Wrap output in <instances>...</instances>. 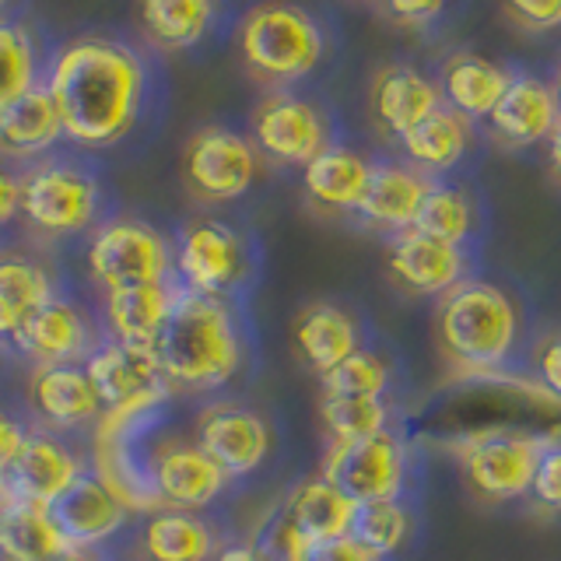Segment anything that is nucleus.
I'll use <instances>...</instances> for the list:
<instances>
[{"instance_id": "9b49d317", "label": "nucleus", "mask_w": 561, "mask_h": 561, "mask_svg": "<svg viewBox=\"0 0 561 561\" xmlns=\"http://www.w3.org/2000/svg\"><path fill=\"white\" fill-rule=\"evenodd\" d=\"M175 277L186 291L225 298L250 277V250L232 225L197 218L175 242Z\"/></svg>"}, {"instance_id": "603ef678", "label": "nucleus", "mask_w": 561, "mask_h": 561, "mask_svg": "<svg viewBox=\"0 0 561 561\" xmlns=\"http://www.w3.org/2000/svg\"><path fill=\"white\" fill-rule=\"evenodd\" d=\"M379 4H382V0H379Z\"/></svg>"}, {"instance_id": "2f4dec72", "label": "nucleus", "mask_w": 561, "mask_h": 561, "mask_svg": "<svg viewBox=\"0 0 561 561\" xmlns=\"http://www.w3.org/2000/svg\"><path fill=\"white\" fill-rule=\"evenodd\" d=\"M75 551L49 519L46 505L14 502L0 516V561H60Z\"/></svg>"}, {"instance_id": "49530a36", "label": "nucleus", "mask_w": 561, "mask_h": 561, "mask_svg": "<svg viewBox=\"0 0 561 561\" xmlns=\"http://www.w3.org/2000/svg\"><path fill=\"white\" fill-rule=\"evenodd\" d=\"M215 561H277L267 543H225Z\"/></svg>"}, {"instance_id": "3c124183", "label": "nucleus", "mask_w": 561, "mask_h": 561, "mask_svg": "<svg viewBox=\"0 0 561 561\" xmlns=\"http://www.w3.org/2000/svg\"><path fill=\"white\" fill-rule=\"evenodd\" d=\"M8 4H11V0H0V11H4V8H8Z\"/></svg>"}, {"instance_id": "58836bf2", "label": "nucleus", "mask_w": 561, "mask_h": 561, "mask_svg": "<svg viewBox=\"0 0 561 561\" xmlns=\"http://www.w3.org/2000/svg\"><path fill=\"white\" fill-rule=\"evenodd\" d=\"M499 8L508 22L530 35L561 28V0H499Z\"/></svg>"}, {"instance_id": "0eeeda50", "label": "nucleus", "mask_w": 561, "mask_h": 561, "mask_svg": "<svg viewBox=\"0 0 561 561\" xmlns=\"http://www.w3.org/2000/svg\"><path fill=\"white\" fill-rule=\"evenodd\" d=\"M84 373L113 414H154L175 397L154 347L105 341L84 358Z\"/></svg>"}, {"instance_id": "f257e3e1", "label": "nucleus", "mask_w": 561, "mask_h": 561, "mask_svg": "<svg viewBox=\"0 0 561 561\" xmlns=\"http://www.w3.org/2000/svg\"><path fill=\"white\" fill-rule=\"evenodd\" d=\"M46 88L60 110L64 137L81 148H110L134 130L148 70L127 43L81 35L53 57Z\"/></svg>"}, {"instance_id": "423d86ee", "label": "nucleus", "mask_w": 561, "mask_h": 561, "mask_svg": "<svg viewBox=\"0 0 561 561\" xmlns=\"http://www.w3.org/2000/svg\"><path fill=\"white\" fill-rule=\"evenodd\" d=\"M88 271L105 291L158 285V280H172L175 250L154 225L113 218L99 225L88 242Z\"/></svg>"}, {"instance_id": "f3484780", "label": "nucleus", "mask_w": 561, "mask_h": 561, "mask_svg": "<svg viewBox=\"0 0 561 561\" xmlns=\"http://www.w3.org/2000/svg\"><path fill=\"white\" fill-rule=\"evenodd\" d=\"M390 274L400 288L411 295H438L467 280V253L463 245H453L443 239H432L417 228H408L390 239Z\"/></svg>"}, {"instance_id": "473e14b6", "label": "nucleus", "mask_w": 561, "mask_h": 561, "mask_svg": "<svg viewBox=\"0 0 561 561\" xmlns=\"http://www.w3.org/2000/svg\"><path fill=\"white\" fill-rule=\"evenodd\" d=\"M320 425L330 443H362L393 432V408L386 397H330L320 400Z\"/></svg>"}, {"instance_id": "b1692460", "label": "nucleus", "mask_w": 561, "mask_h": 561, "mask_svg": "<svg viewBox=\"0 0 561 561\" xmlns=\"http://www.w3.org/2000/svg\"><path fill=\"white\" fill-rule=\"evenodd\" d=\"M291 344L312 373L327 376L362 347V330L347 309L333 302H312L295 316Z\"/></svg>"}, {"instance_id": "6e6552de", "label": "nucleus", "mask_w": 561, "mask_h": 561, "mask_svg": "<svg viewBox=\"0 0 561 561\" xmlns=\"http://www.w3.org/2000/svg\"><path fill=\"white\" fill-rule=\"evenodd\" d=\"M408 470L411 453L403 446V438L397 432H382L376 438H362V443H330L320 478L341 488L358 505H368L403 499Z\"/></svg>"}, {"instance_id": "f8f14e48", "label": "nucleus", "mask_w": 561, "mask_h": 561, "mask_svg": "<svg viewBox=\"0 0 561 561\" xmlns=\"http://www.w3.org/2000/svg\"><path fill=\"white\" fill-rule=\"evenodd\" d=\"M99 183L75 165H39L22 180V215L46 236H75L95 221Z\"/></svg>"}, {"instance_id": "a19ab883", "label": "nucleus", "mask_w": 561, "mask_h": 561, "mask_svg": "<svg viewBox=\"0 0 561 561\" xmlns=\"http://www.w3.org/2000/svg\"><path fill=\"white\" fill-rule=\"evenodd\" d=\"M534 376L540 390L554 403H561V330L543 333L534 347Z\"/></svg>"}, {"instance_id": "7ed1b4c3", "label": "nucleus", "mask_w": 561, "mask_h": 561, "mask_svg": "<svg viewBox=\"0 0 561 561\" xmlns=\"http://www.w3.org/2000/svg\"><path fill=\"white\" fill-rule=\"evenodd\" d=\"M523 337L513 295L467 277L435 306V344L460 376H495L516 358Z\"/></svg>"}, {"instance_id": "e433bc0d", "label": "nucleus", "mask_w": 561, "mask_h": 561, "mask_svg": "<svg viewBox=\"0 0 561 561\" xmlns=\"http://www.w3.org/2000/svg\"><path fill=\"white\" fill-rule=\"evenodd\" d=\"M323 393L330 397H386L393 382V365L379 351L358 347L355 355L344 358L333 373L320 376Z\"/></svg>"}, {"instance_id": "8fccbe9b", "label": "nucleus", "mask_w": 561, "mask_h": 561, "mask_svg": "<svg viewBox=\"0 0 561 561\" xmlns=\"http://www.w3.org/2000/svg\"><path fill=\"white\" fill-rule=\"evenodd\" d=\"M551 88H554V102H558V113H561V67H558V75H554Z\"/></svg>"}, {"instance_id": "dca6fc26", "label": "nucleus", "mask_w": 561, "mask_h": 561, "mask_svg": "<svg viewBox=\"0 0 561 561\" xmlns=\"http://www.w3.org/2000/svg\"><path fill=\"white\" fill-rule=\"evenodd\" d=\"M443 88L411 64H382L368 84V110L386 137L403 140L417 123L443 110Z\"/></svg>"}, {"instance_id": "c9c22d12", "label": "nucleus", "mask_w": 561, "mask_h": 561, "mask_svg": "<svg viewBox=\"0 0 561 561\" xmlns=\"http://www.w3.org/2000/svg\"><path fill=\"white\" fill-rule=\"evenodd\" d=\"M411 530H414L411 508L400 499H390V502L358 505V519L351 537H358L365 548H373L379 558H393L397 551H403V543L411 540Z\"/></svg>"}, {"instance_id": "412c9836", "label": "nucleus", "mask_w": 561, "mask_h": 561, "mask_svg": "<svg viewBox=\"0 0 561 561\" xmlns=\"http://www.w3.org/2000/svg\"><path fill=\"white\" fill-rule=\"evenodd\" d=\"M432 190V180L425 172H417L408 162H382L373 169V180L358 204L355 215L368 228H382V232H408L417 221V210L425 204Z\"/></svg>"}, {"instance_id": "39448f33", "label": "nucleus", "mask_w": 561, "mask_h": 561, "mask_svg": "<svg viewBox=\"0 0 561 561\" xmlns=\"http://www.w3.org/2000/svg\"><path fill=\"white\" fill-rule=\"evenodd\" d=\"M561 443V432H516L481 428L453 438L449 453L460 463L467 488L481 502H519L530 499V484L540 456Z\"/></svg>"}, {"instance_id": "79ce46f5", "label": "nucleus", "mask_w": 561, "mask_h": 561, "mask_svg": "<svg viewBox=\"0 0 561 561\" xmlns=\"http://www.w3.org/2000/svg\"><path fill=\"white\" fill-rule=\"evenodd\" d=\"M446 4L449 0H382L386 14L403 28H428L446 11Z\"/></svg>"}, {"instance_id": "5701e85b", "label": "nucleus", "mask_w": 561, "mask_h": 561, "mask_svg": "<svg viewBox=\"0 0 561 561\" xmlns=\"http://www.w3.org/2000/svg\"><path fill=\"white\" fill-rule=\"evenodd\" d=\"M358 519V502L347 499L341 488H333L327 478H306L298 481L288 499L285 508H280V523H288L295 534H302L309 543H330L351 537Z\"/></svg>"}, {"instance_id": "2eb2a0df", "label": "nucleus", "mask_w": 561, "mask_h": 561, "mask_svg": "<svg viewBox=\"0 0 561 561\" xmlns=\"http://www.w3.org/2000/svg\"><path fill=\"white\" fill-rule=\"evenodd\" d=\"M49 519L57 523L64 540L78 551H95L99 543L113 540L123 523H127L130 508L123 505L99 473H81L57 502L46 505Z\"/></svg>"}, {"instance_id": "37998d69", "label": "nucleus", "mask_w": 561, "mask_h": 561, "mask_svg": "<svg viewBox=\"0 0 561 561\" xmlns=\"http://www.w3.org/2000/svg\"><path fill=\"white\" fill-rule=\"evenodd\" d=\"M309 561H386V558H379L373 548H365L358 537H341V540L320 543Z\"/></svg>"}, {"instance_id": "ea45409f", "label": "nucleus", "mask_w": 561, "mask_h": 561, "mask_svg": "<svg viewBox=\"0 0 561 561\" xmlns=\"http://www.w3.org/2000/svg\"><path fill=\"white\" fill-rule=\"evenodd\" d=\"M530 502L548 516H561V443L548 446L540 456L534 484H530Z\"/></svg>"}, {"instance_id": "c756f323", "label": "nucleus", "mask_w": 561, "mask_h": 561, "mask_svg": "<svg viewBox=\"0 0 561 561\" xmlns=\"http://www.w3.org/2000/svg\"><path fill=\"white\" fill-rule=\"evenodd\" d=\"M145 561H210L218 554V534L197 513L158 508L140 530Z\"/></svg>"}, {"instance_id": "c03bdc74", "label": "nucleus", "mask_w": 561, "mask_h": 561, "mask_svg": "<svg viewBox=\"0 0 561 561\" xmlns=\"http://www.w3.org/2000/svg\"><path fill=\"white\" fill-rule=\"evenodd\" d=\"M25 443H28V432L18 425L11 414L0 411V467H11Z\"/></svg>"}, {"instance_id": "4c0bfd02", "label": "nucleus", "mask_w": 561, "mask_h": 561, "mask_svg": "<svg viewBox=\"0 0 561 561\" xmlns=\"http://www.w3.org/2000/svg\"><path fill=\"white\" fill-rule=\"evenodd\" d=\"M35 78V46L22 25H0V110L25 95Z\"/></svg>"}, {"instance_id": "4be33fe9", "label": "nucleus", "mask_w": 561, "mask_h": 561, "mask_svg": "<svg viewBox=\"0 0 561 561\" xmlns=\"http://www.w3.org/2000/svg\"><path fill=\"white\" fill-rule=\"evenodd\" d=\"M180 288L183 285H175V280H158V285L105 291L102 316L105 327H110V341L134 344V347H158L175 298H180Z\"/></svg>"}, {"instance_id": "ddd939ff", "label": "nucleus", "mask_w": 561, "mask_h": 561, "mask_svg": "<svg viewBox=\"0 0 561 561\" xmlns=\"http://www.w3.org/2000/svg\"><path fill=\"white\" fill-rule=\"evenodd\" d=\"M197 446L215 460L228 478H250L274 449L267 417L239 403H210L197 417Z\"/></svg>"}, {"instance_id": "a18cd8bd", "label": "nucleus", "mask_w": 561, "mask_h": 561, "mask_svg": "<svg viewBox=\"0 0 561 561\" xmlns=\"http://www.w3.org/2000/svg\"><path fill=\"white\" fill-rule=\"evenodd\" d=\"M22 210V180L0 169V225H8Z\"/></svg>"}, {"instance_id": "72a5a7b5", "label": "nucleus", "mask_w": 561, "mask_h": 561, "mask_svg": "<svg viewBox=\"0 0 561 561\" xmlns=\"http://www.w3.org/2000/svg\"><path fill=\"white\" fill-rule=\"evenodd\" d=\"M414 228L432 239L463 245L473 236V228H478V204H473V197L460 186L432 183L425 204L417 210Z\"/></svg>"}, {"instance_id": "bb28decb", "label": "nucleus", "mask_w": 561, "mask_h": 561, "mask_svg": "<svg viewBox=\"0 0 561 561\" xmlns=\"http://www.w3.org/2000/svg\"><path fill=\"white\" fill-rule=\"evenodd\" d=\"M513 78V70L481 57V53H453L443 64L438 88H443V102L449 110L463 113L467 119H488Z\"/></svg>"}, {"instance_id": "1a4fd4ad", "label": "nucleus", "mask_w": 561, "mask_h": 561, "mask_svg": "<svg viewBox=\"0 0 561 561\" xmlns=\"http://www.w3.org/2000/svg\"><path fill=\"white\" fill-rule=\"evenodd\" d=\"M260 172L256 145L228 127H201L183 148V183L204 204H232Z\"/></svg>"}, {"instance_id": "f03ea898", "label": "nucleus", "mask_w": 561, "mask_h": 561, "mask_svg": "<svg viewBox=\"0 0 561 561\" xmlns=\"http://www.w3.org/2000/svg\"><path fill=\"white\" fill-rule=\"evenodd\" d=\"M154 355L175 393L221 390L239 376L245 355L232 306L225 298L180 288Z\"/></svg>"}, {"instance_id": "a878e982", "label": "nucleus", "mask_w": 561, "mask_h": 561, "mask_svg": "<svg viewBox=\"0 0 561 561\" xmlns=\"http://www.w3.org/2000/svg\"><path fill=\"white\" fill-rule=\"evenodd\" d=\"M373 169L376 165L368 162L362 151L330 145L302 169V190L320 210L355 215L368 190V180H373Z\"/></svg>"}, {"instance_id": "09e8293b", "label": "nucleus", "mask_w": 561, "mask_h": 561, "mask_svg": "<svg viewBox=\"0 0 561 561\" xmlns=\"http://www.w3.org/2000/svg\"><path fill=\"white\" fill-rule=\"evenodd\" d=\"M548 162H551L554 175L561 180V123H558L554 134H551V140H548Z\"/></svg>"}, {"instance_id": "20e7f679", "label": "nucleus", "mask_w": 561, "mask_h": 561, "mask_svg": "<svg viewBox=\"0 0 561 561\" xmlns=\"http://www.w3.org/2000/svg\"><path fill=\"white\" fill-rule=\"evenodd\" d=\"M236 49L253 81L285 88L309 78L323 60V25L291 4V0H263L242 14L236 28Z\"/></svg>"}, {"instance_id": "393cba45", "label": "nucleus", "mask_w": 561, "mask_h": 561, "mask_svg": "<svg viewBox=\"0 0 561 561\" xmlns=\"http://www.w3.org/2000/svg\"><path fill=\"white\" fill-rule=\"evenodd\" d=\"M8 470H11L18 502H32V505L57 502L84 473L75 449L64 446L60 438H53V435H28V443L22 446L18 460Z\"/></svg>"}, {"instance_id": "f704fd0d", "label": "nucleus", "mask_w": 561, "mask_h": 561, "mask_svg": "<svg viewBox=\"0 0 561 561\" xmlns=\"http://www.w3.org/2000/svg\"><path fill=\"white\" fill-rule=\"evenodd\" d=\"M49 298H57V291H53V277L39 263H32L25 256H0V306L14 316L18 330Z\"/></svg>"}, {"instance_id": "a211bd4d", "label": "nucleus", "mask_w": 561, "mask_h": 561, "mask_svg": "<svg viewBox=\"0 0 561 561\" xmlns=\"http://www.w3.org/2000/svg\"><path fill=\"white\" fill-rule=\"evenodd\" d=\"M561 123L554 88L534 75H516L513 84L488 116V134L502 148H534L540 140H551Z\"/></svg>"}, {"instance_id": "4468645a", "label": "nucleus", "mask_w": 561, "mask_h": 561, "mask_svg": "<svg viewBox=\"0 0 561 561\" xmlns=\"http://www.w3.org/2000/svg\"><path fill=\"white\" fill-rule=\"evenodd\" d=\"M148 467L162 508H183V513H201L232 481L197 443H180V438L154 446Z\"/></svg>"}, {"instance_id": "de8ad7c7", "label": "nucleus", "mask_w": 561, "mask_h": 561, "mask_svg": "<svg viewBox=\"0 0 561 561\" xmlns=\"http://www.w3.org/2000/svg\"><path fill=\"white\" fill-rule=\"evenodd\" d=\"M18 502V495H14V481H11V470L8 467H0V516L8 513V508Z\"/></svg>"}, {"instance_id": "cd10ccee", "label": "nucleus", "mask_w": 561, "mask_h": 561, "mask_svg": "<svg viewBox=\"0 0 561 561\" xmlns=\"http://www.w3.org/2000/svg\"><path fill=\"white\" fill-rule=\"evenodd\" d=\"M64 137V119L49 88H28L8 110H0V151L11 158H35Z\"/></svg>"}, {"instance_id": "c85d7f7f", "label": "nucleus", "mask_w": 561, "mask_h": 561, "mask_svg": "<svg viewBox=\"0 0 561 561\" xmlns=\"http://www.w3.org/2000/svg\"><path fill=\"white\" fill-rule=\"evenodd\" d=\"M470 145H473V119L449 110V105L435 110L425 123H417V127L400 140L408 165H414L425 175L456 169L467 158Z\"/></svg>"}, {"instance_id": "aec40b11", "label": "nucleus", "mask_w": 561, "mask_h": 561, "mask_svg": "<svg viewBox=\"0 0 561 561\" xmlns=\"http://www.w3.org/2000/svg\"><path fill=\"white\" fill-rule=\"evenodd\" d=\"M28 400L35 414L57 432L99 425L105 411L81 365H35L28 379Z\"/></svg>"}, {"instance_id": "9d476101", "label": "nucleus", "mask_w": 561, "mask_h": 561, "mask_svg": "<svg viewBox=\"0 0 561 561\" xmlns=\"http://www.w3.org/2000/svg\"><path fill=\"white\" fill-rule=\"evenodd\" d=\"M253 145L277 165H309L330 148V119L323 105L302 99L288 88H274L253 105L250 116Z\"/></svg>"}, {"instance_id": "7c9ffc66", "label": "nucleus", "mask_w": 561, "mask_h": 561, "mask_svg": "<svg viewBox=\"0 0 561 561\" xmlns=\"http://www.w3.org/2000/svg\"><path fill=\"white\" fill-rule=\"evenodd\" d=\"M140 32L162 53L193 49L218 18V0H137Z\"/></svg>"}, {"instance_id": "6ab92c4d", "label": "nucleus", "mask_w": 561, "mask_h": 561, "mask_svg": "<svg viewBox=\"0 0 561 561\" xmlns=\"http://www.w3.org/2000/svg\"><path fill=\"white\" fill-rule=\"evenodd\" d=\"M11 344H18V351L35 365H78V358H88L95 351L84 312L60 295L35 309Z\"/></svg>"}]
</instances>
